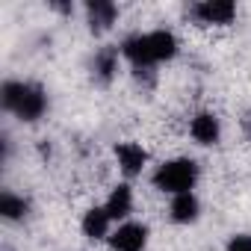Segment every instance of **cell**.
Masks as SVG:
<instances>
[{
    "mask_svg": "<svg viewBox=\"0 0 251 251\" xmlns=\"http://www.w3.org/2000/svg\"><path fill=\"white\" fill-rule=\"evenodd\" d=\"M121 53L127 56L136 68H151L157 62H166L177 53V39L169 30H154V33H139L130 36L127 42L121 45Z\"/></svg>",
    "mask_w": 251,
    "mask_h": 251,
    "instance_id": "obj_1",
    "label": "cell"
},
{
    "mask_svg": "<svg viewBox=\"0 0 251 251\" xmlns=\"http://www.w3.org/2000/svg\"><path fill=\"white\" fill-rule=\"evenodd\" d=\"M0 100L9 112H15L21 121H39L48 109V95L42 86L36 83H3V92H0Z\"/></svg>",
    "mask_w": 251,
    "mask_h": 251,
    "instance_id": "obj_2",
    "label": "cell"
},
{
    "mask_svg": "<svg viewBox=\"0 0 251 251\" xmlns=\"http://www.w3.org/2000/svg\"><path fill=\"white\" fill-rule=\"evenodd\" d=\"M195 180H198V166L186 157L180 160H169L163 163L157 172H154V183L157 189L169 192V195H183V192H192L195 189Z\"/></svg>",
    "mask_w": 251,
    "mask_h": 251,
    "instance_id": "obj_3",
    "label": "cell"
},
{
    "mask_svg": "<svg viewBox=\"0 0 251 251\" xmlns=\"http://www.w3.org/2000/svg\"><path fill=\"white\" fill-rule=\"evenodd\" d=\"M145 242H148V227L145 225H136V222H124L109 236L112 251H142Z\"/></svg>",
    "mask_w": 251,
    "mask_h": 251,
    "instance_id": "obj_4",
    "label": "cell"
},
{
    "mask_svg": "<svg viewBox=\"0 0 251 251\" xmlns=\"http://www.w3.org/2000/svg\"><path fill=\"white\" fill-rule=\"evenodd\" d=\"M236 15V6L230 0H204L195 6V18L201 24H230Z\"/></svg>",
    "mask_w": 251,
    "mask_h": 251,
    "instance_id": "obj_5",
    "label": "cell"
},
{
    "mask_svg": "<svg viewBox=\"0 0 251 251\" xmlns=\"http://www.w3.org/2000/svg\"><path fill=\"white\" fill-rule=\"evenodd\" d=\"M115 157H118V166H121V172L124 175H139L142 169H145V163H148V154H145V148L142 145H136V142H121L118 148H115Z\"/></svg>",
    "mask_w": 251,
    "mask_h": 251,
    "instance_id": "obj_6",
    "label": "cell"
},
{
    "mask_svg": "<svg viewBox=\"0 0 251 251\" xmlns=\"http://www.w3.org/2000/svg\"><path fill=\"white\" fill-rule=\"evenodd\" d=\"M189 133H192V139L198 145H216L219 142V133H222L219 118L213 112H198L192 118V124H189Z\"/></svg>",
    "mask_w": 251,
    "mask_h": 251,
    "instance_id": "obj_7",
    "label": "cell"
},
{
    "mask_svg": "<svg viewBox=\"0 0 251 251\" xmlns=\"http://www.w3.org/2000/svg\"><path fill=\"white\" fill-rule=\"evenodd\" d=\"M103 210L109 213V219H112V222H115V219H127V216H130V210H133V192H130V186H127V183L115 186V189L109 192V198H106Z\"/></svg>",
    "mask_w": 251,
    "mask_h": 251,
    "instance_id": "obj_8",
    "label": "cell"
},
{
    "mask_svg": "<svg viewBox=\"0 0 251 251\" xmlns=\"http://www.w3.org/2000/svg\"><path fill=\"white\" fill-rule=\"evenodd\" d=\"M109 225H112V219H109V213L103 207H92L83 216V233L89 239H106L109 236Z\"/></svg>",
    "mask_w": 251,
    "mask_h": 251,
    "instance_id": "obj_9",
    "label": "cell"
},
{
    "mask_svg": "<svg viewBox=\"0 0 251 251\" xmlns=\"http://www.w3.org/2000/svg\"><path fill=\"white\" fill-rule=\"evenodd\" d=\"M86 12H89V24H92V30H106V27L115 24V18H118L115 3H106V0H95V3H89Z\"/></svg>",
    "mask_w": 251,
    "mask_h": 251,
    "instance_id": "obj_10",
    "label": "cell"
},
{
    "mask_svg": "<svg viewBox=\"0 0 251 251\" xmlns=\"http://www.w3.org/2000/svg\"><path fill=\"white\" fill-rule=\"evenodd\" d=\"M198 198L192 195V192H183V195H175L172 198V219L175 222H180V225H186V222H195L198 219Z\"/></svg>",
    "mask_w": 251,
    "mask_h": 251,
    "instance_id": "obj_11",
    "label": "cell"
},
{
    "mask_svg": "<svg viewBox=\"0 0 251 251\" xmlns=\"http://www.w3.org/2000/svg\"><path fill=\"white\" fill-rule=\"evenodd\" d=\"M115 71H118V50H112V48L98 50V56H95V74L103 83H109L115 77Z\"/></svg>",
    "mask_w": 251,
    "mask_h": 251,
    "instance_id": "obj_12",
    "label": "cell"
},
{
    "mask_svg": "<svg viewBox=\"0 0 251 251\" xmlns=\"http://www.w3.org/2000/svg\"><path fill=\"white\" fill-rule=\"evenodd\" d=\"M0 213H3V219H9V222H18V219L27 216V201L12 195V192H3L0 195Z\"/></svg>",
    "mask_w": 251,
    "mask_h": 251,
    "instance_id": "obj_13",
    "label": "cell"
},
{
    "mask_svg": "<svg viewBox=\"0 0 251 251\" xmlns=\"http://www.w3.org/2000/svg\"><path fill=\"white\" fill-rule=\"evenodd\" d=\"M227 251H251V233H236V236H230Z\"/></svg>",
    "mask_w": 251,
    "mask_h": 251,
    "instance_id": "obj_14",
    "label": "cell"
},
{
    "mask_svg": "<svg viewBox=\"0 0 251 251\" xmlns=\"http://www.w3.org/2000/svg\"><path fill=\"white\" fill-rule=\"evenodd\" d=\"M245 130H248V136H251V112L245 115Z\"/></svg>",
    "mask_w": 251,
    "mask_h": 251,
    "instance_id": "obj_15",
    "label": "cell"
}]
</instances>
